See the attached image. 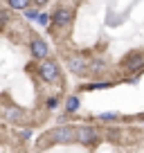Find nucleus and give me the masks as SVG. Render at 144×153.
I'll use <instances>...</instances> for the list:
<instances>
[{
    "label": "nucleus",
    "instance_id": "nucleus-7",
    "mask_svg": "<svg viewBox=\"0 0 144 153\" xmlns=\"http://www.w3.org/2000/svg\"><path fill=\"white\" fill-rule=\"evenodd\" d=\"M29 54H32L36 61H41V59L50 56V45L45 43L41 36H32V41H29Z\"/></svg>",
    "mask_w": 144,
    "mask_h": 153
},
{
    "label": "nucleus",
    "instance_id": "nucleus-3",
    "mask_svg": "<svg viewBox=\"0 0 144 153\" xmlns=\"http://www.w3.org/2000/svg\"><path fill=\"white\" fill-rule=\"evenodd\" d=\"M74 142L83 144V146H92V144L99 142V131L90 124L83 126H74Z\"/></svg>",
    "mask_w": 144,
    "mask_h": 153
},
{
    "label": "nucleus",
    "instance_id": "nucleus-17",
    "mask_svg": "<svg viewBox=\"0 0 144 153\" xmlns=\"http://www.w3.org/2000/svg\"><path fill=\"white\" fill-rule=\"evenodd\" d=\"M36 23H39L41 27H48V25H50V14H43V11H39V18H36Z\"/></svg>",
    "mask_w": 144,
    "mask_h": 153
},
{
    "label": "nucleus",
    "instance_id": "nucleus-4",
    "mask_svg": "<svg viewBox=\"0 0 144 153\" xmlns=\"http://www.w3.org/2000/svg\"><path fill=\"white\" fill-rule=\"evenodd\" d=\"M72 20H74V11H72L70 7H59V9H54L52 14H50V25L56 27V29L70 27Z\"/></svg>",
    "mask_w": 144,
    "mask_h": 153
},
{
    "label": "nucleus",
    "instance_id": "nucleus-9",
    "mask_svg": "<svg viewBox=\"0 0 144 153\" xmlns=\"http://www.w3.org/2000/svg\"><path fill=\"white\" fill-rule=\"evenodd\" d=\"M88 72L95 74V76L104 74V72H106V61H104V59H90V61H88Z\"/></svg>",
    "mask_w": 144,
    "mask_h": 153
},
{
    "label": "nucleus",
    "instance_id": "nucleus-15",
    "mask_svg": "<svg viewBox=\"0 0 144 153\" xmlns=\"http://www.w3.org/2000/svg\"><path fill=\"white\" fill-rule=\"evenodd\" d=\"M97 120L99 122H113V120H120V113H99Z\"/></svg>",
    "mask_w": 144,
    "mask_h": 153
},
{
    "label": "nucleus",
    "instance_id": "nucleus-12",
    "mask_svg": "<svg viewBox=\"0 0 144 153\" xmlns=\"http://www.w3.org/2000/svg\"><path fill=\"white\" fill-rule=\"evenodd\" d=\"M7 2H9V9H14V11H23L25 7L32 5V0H7Z\"/></svg>",
    "mask_w": 144,
    "mask_h": 153
},
{
    "label": "nucleus",
    "instance_id": "nucleus-18",
    "mask_svg": "<svg viewBox=\"0 0 144 153\" xmlns=\"http://www.w3.org/2000/svg\"><path fill=\"white\" fill-rule=\"evenodd\" d=\"M48 2H50V0H32V5H36L39 9H41V7H45Z\"/></svg>",
    "mask_w": 144,
    "mask_h": 153
},
{
    "label": "nucleus",
    "instance_id": "nucleus-13",
    "mask_svg": "<svg viewBox=\"0 0 144 153\" xmlns=\"http://www.w3.org/2000/svg\"><path fill=\"white\" fill-rule=\"evenodd\" d=\"M23 16H25V18H27V20H36V18H39V7H36V5H29V7H25V9H23Z\"/></svg>",
    "mask_w": 144,
    "mask_h": 153
},
{
    "label": "nucleus",
    "instance_id": "nucleus-2",
    "mask_svg": "<svg viewBox=\"0 0 144 153\" xmlns=\"http://www.w3.org/2000/svg\"><path fill=\"white\" fill-rule=\"evenodd\" d=\"M43 140H48V142L41 144V149L50 146V144H70V142H74V126L61 124V126H56V128H52L48 135H43Z\"/></svg>",
    "mask_w": 144,
    "mask_h": 153
},
{
    "label": "nucleus",
    "instance_id": "nucleus-10",
    "mask_svg": "<svg viewBox=\"0 0 144 153\" xmlns=\"http://www.w3.org/2000/svg\"><path fill=\"white\" fill-rule=\"evenodd\" d=\"M63 108H65V113H68V115L77 113V110L81 108V99H79L77 95H70V97H65V101H63Z\"/></svg>",
    "mask_w": 144,
    "mask_h": 153
},
{
    "label": "nucleus",
    "instance_id": "nucleus-20",
    "mask_svg": "<svg viewBox=\"0 0 144 153\" xmlns=\"http://www.w3.org/2000/svg\"><path fill=\"white\" fill-rule=\"evenodd\" d=\"M142 122H144V117H142Z\"/></svg>",
    "mask_w": 144,
    "mask_h": 153
},
{
    "label": "nucleus",
    "instance_id": "nucleus-6",
    "mask_svg": "<svg viewBox=\"0 0 144 153\" xmlns=\"http://www.w3.org/2000/svg\"><path fill=\"white\" fill-rule=\"evenodd\" d=\"M65 68L72 74H86L88 72V59L81 54H68L65 56Z\"/></svg>",
    "mask_w": 144,
    "mask_h": 153
},
{
    "label": "nucleus",
    "instance_id": "nucleus-16",
    "mask_svg": "<svg viewBox=\"0 0 144 153\" xmlns=\"http://www.w3.org/2000/svg\"><path fill=\"white\" fill-rule=\"evenodd\" d=\"M59 104H61V99H59V97H48V101H45V108H48V110H56Z\"/></svg>",
    "mask_w": 144,
    "mask_h": 153
},
{
    "label": "nucleus",
    "instance_id": "nucleus-8",
    "mask_svg": "<svg viewBox=\"0 0 144 153\" xmlns=\"http://www.w3.org/2000/svg\"><path fill=\"white\" fill-rule=\"evenodd\" d=\"M2 117H5L7 122H20L23 120V110H20L18 106H5V108H2Z\"/></svg>",
    "mask_w": 144,
    "mask_h": 153
},
{
    "label": "nucleus",
    "instance_id": "nucleus-14",
    "mask_svg": "<svg viewBox=\"0 0 144 153\" xmlns=\"http://www.w3.org/2000/svg\"><path fill=\"white\" fill-rule=\"evenodd\" d=\"M9 18H11V14H9V9H2L0 7V32L7 27V23H9Z\"/></svg>",
    "mask_w": 144,
    "mask_h": 153
},
{
    "label": "nucleus",
    "instance_id": "nucleus-19",
    "mask_svg": "<svg viewBox=\"0 0 144 153\" xmlns=\"http://www.w3.org/2000/svg\"><path fill=\"white\" fill-rule=\"evenodd\" d=\"M16 135H18V137H23V140H27L29 135H32V131H20V133H16Z\"/></svg>",
    "mask_w": 144,
    "mask_h": 153
},
{
    "label": "nucleus",
    "instance_id": "nucleus-1",
    "mask_svg": "<svg viewBox=\"0 0 144 153\" xmlns=\"http://www.w3.org/2000/svg\"><path fill=\"white\" fill-rule=\"evenodd\" d=\"M36 72H39L41 81H45V83H59L61 81V65H59L54 59H50V56H45V59L39 61Z\"/></svg>",
    "mask_w": 144,
    "mask_h": 153
},
{
    "label": "nucleus",
    "instance_id": "nucleus-11",
    "mask_svg": "<svg viewBox=\"0 0 144 153\" xmlns=\"http://www.w3.org/2000/svg\"><path fill=\"white\" fill-rule=\"evenodd\" d=\"M106 88H113V81H92L83 86V90H106Z\"/></svg>",
    "mask_w": 144,
    "mask_h": 153
},
{
    "label": "nucleus",
    "instance_id": "nucleus-5",
    "mask_svg": "<svg viewBox=\"0 0 144 153\" xmlns=\"http://www.w3.org/2000/svg\"><path fill=\"white\" fill-rule=\"evenodd\" d=\"M122 68H124L126 72H144V52H140V50H133V52H128L124 56V61H122Z\"/></svg>",
    "mask_w": 144,
    "mask_h": 153
}]
</instances>
